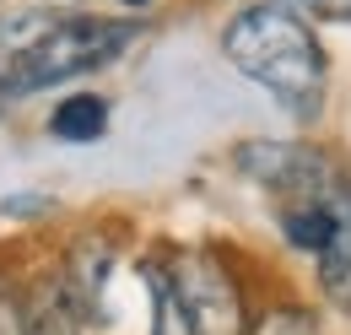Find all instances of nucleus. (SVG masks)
<instances>
[{
    "label": "nucleus",
    "instance_id": "obj_8",
    "mask_svg": "<svg viewBox=\"0 0 351 335\" xmlns=\"http://www.w3.org/2000/svg\"><path fill=\"white\" fill-rule=\"evenodd\" d=\"M249 335H319V319L308 308H270Z\"/></svg>",
    "mask_w": 351,
    "mask_h": 335
},
{
    "label": "nucleus",
    "instance_id": "obj_1",
    "mask_svg": "<svg viewBox=\"0 0 351 335\" xmlns=\"http://www.w3.org/2000/svg\"><path fill=\"white\" fill-rule=\"evenodd\" d=\"M135 43V22H97V16H60L44 5H22L0 16V92L22 97L38 86L71 82L82 71L108 65Z\"/></svg>",
    "mask_w": 351,
    "mask_h": 335
},
{
    "label": "nucleus",
    "instance_id": "obj_7",
    "mask_svg": "<svg viewBox=\"0 0 351 335\" xmlns=\"http://www.w3.org/2000/svg\"><path fill=\"white\" fill-rule=\"evenodd\" d=\"M319 281H324L330 303L351 314V211H346V222H341V233L319 249Z\"/></svg>",
    "mask_w": 351,
    "mask_h": 335
},
{
    "label": "nucleus",
    "instance_id": "obj_6",
    "mask_svg": "<svg viewBox=\"0 0 351 335\" xmlns=\"http://www.w3.org/2000/svg\"><path fill=\"white\" fill-rule=\"evenodd\" d=\"M82 303L71 297V287L60 281V287H44L38 303L22 314V335H82Z\"/></svg>",
    "mask_w": 351,
    "mask_h": 335
},
{
    "label": "nucleus",
    "instance_id": "obj_5",
    "mask_svg": "<svg viewBox=\"0 0 351 335\" xmlns=\"http://www.w3.org/2000/svg\"><path fill=\"white\" fill-rule=\"evenodd\" d=\"M103 130H108V103L103 97H65L54 114H49V135L54 141H71V146H87V141H103Z\"/></svg>",
    "mask_w": 351,
    "mask_h": 335
},
{
    "label": "nucleus",
    "instance_id": "obj_4",
    "mask_svg": "<svg viewBox=\"0 0 351 335\" xmlns=\"http://www.w3.org/2000/svg\"><path fill=\"white\" fill-rule=\"evenodd\" d=\"M238 168L254 173L270 189H292V195H324V189H335L324 157H313L303 146H281V141H249L238 152Z\"/></svg>",
    "mask_w": 351,
    "mask_h": 335
},
{
    "label": "nucleus",
    "instance_id": "obj_10",
    "mask_svg": "<svg viewBox=\"0 0 351 335\" xmlns=\"http://www.w3.org/2000/svg\"><path fill=\"white\" fill-rule=\"evenodd\" d=\"M119 5H146V0H119Z\"/></svg>",
    "mask_w": 351,
    "mask_h": 335
},
{
    "label": "nucleus",
    "instance_id": "obj_9",
    "mask_svg": "<svg viewBox=\"0 0 351 335\" xmlns=\"http://www.w3.org/2000/svg\"><path fill=\"white\" fill-rule=\"evenodd\" d=\"M303 5H313L319 16H341V22H351V0H303Z\"/></svg>",
    "mask_w": 351,
    "mask_h": 335
},
{
    "label": "nucleus",
    "instance_id": "obj_3",
    "mask_svg": "<svg viewBox=\"0 0 351 335\" xmlns=\"http://www.w3.org/2000/svg\"><path fill=\"white\" fill-rule=\"evenodd\" d=\"M162 281L189 335H243V297L211 254H178Z\"/></svg>",
    "mask_w": 351,
    "mask_h": 335
},
{
    "label": "nucleus",
    "instance_id": "obj_2",
    "mask_svg": "<svg viewBox=\"0 0 351 335\" xmlns=\"http://www.w3.org/2000/svg\"><path fill=\"white\" fill-rule=\"evenodd\" d=\"M221 54L238 76L265 86L287 114L313 119L324 103V49L308 33V22L287 5H249L221 33Z\"/></svg>",
    "mask_w": 351,
    "mask_h": 335
}]
</instances>
